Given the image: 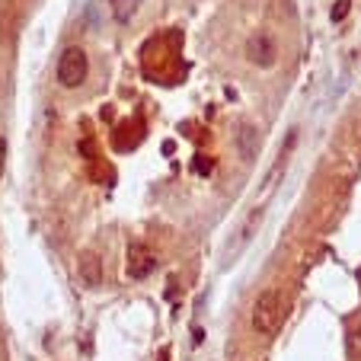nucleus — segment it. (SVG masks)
Segmentation results:
<instances>
[{
	"label": "nucleus",
	"instance_id": "0eeeda50",
	"mask_svg": "<svg viewBox=\"0 0 361 361\" xmlns=\"http://www.w3.org/2000/svg\"><path fill=\"white\" fill-rule=\"evenodd\" d=\"M135 10H138V0H112V16L119 23H128L135 16Z\"/></svg>",
	"mask_w": 361,
	"mask_h": 361
},
{
	"label": "nucleus",
	"instance_id": "7ed1b4c3",
	"mask_svg": "<svg viewBox=\"0 0 361 361\" xmlns=\"http://www.w3.org/2000/svg\"><path fill=\"white\" fill-rule=\"evenodd\" d=\"M246 58H250V65L256 67H272L278 58V45L275 38L269 36V32H256V36H250V42H246Z\"/></svg>",
	"mask_w": 361,
	"mask_h": 361
},
{
	"label": "nucleus",
	"instance_id": "423d86ee",
	"mask_svg": "<svg viewBox=\"0 0 361 361\" xmlns=\"http://www.w3.org/2000/svg\"><path fill=\"white\" fill-rule=\"evenodd\" d=\"M237 148H240L243 160H253L256 150H259V131L253 128V125H243V128L237 131Z\"/></svg>",
	"mask_w": 361,
	"mask_h": 361
},
{
	"label": "nucleus",
	"instance_id": "1a4fd4ad",
	"mask_svg": "<svg viewBox=\"0 0 361 361\" xmlns=\"http://www.w3.org/2000/svg\"><path fill=\"white\" fill-rule=\"evenodd\" d=\"M3 157H7V141L0 138V167H3Z\"/></svg>",
	"mask_w": 361,
	"mask_h": 361
},
{
	"label": "nucleus",
	"instance_id": "f257e3e1",
	"mask_svg": "<svg viewBox=\"0 0 361 361\" xmlns=\"http://www.w3.org/2000/svg\"><path fill=\"white\" fill-rule=\"evenodd\" d=\"M285 314H288L285 297L278 294L275 288H266L253 304V329L262 336H275L285 323Z\"/></svg>",
	"mask_w": 361,
	"mask_h": 361
},
{
	"label": "nucleus",
	"instance_id": "f03ea898",
	"mask_svg": "<svg viewBox=\"0 0 361 361\" xmlns=\"http://www.w3.org/2000/svg\"><path fill=\"white\" fill-rule=\"evenodd\" d=\"M86 74H90V58H86L84 48L77 45L65 48L61 58H58V84L74 90V86H80L86 80Z\"/></svg>",
	"mask_w": 361,
	"mask_h": 361
},
{
	"label": "nucleus",
	"instance_id": "39448f33",
	"mask_svg": "<svg viewBox=\"0 0 361 361\" xmlns=\"http://www.w3.org/2000/svg\"><path fill=\"white\" fill-rule=\"evenodd\" d=\"M77 272H80V278H84V285H90V288L102 285V259L93 250L80 253V259H77Z\"/></svg>",
	"mask_w": 361,
	"mask_h": 361
},
{
	"label": "nucleus",
	"instance_id": "9d476101",
	"mask_svg": "<svg viewBox=\"0 0 361 361\" xmlns=\"http://www.w3.org/2000/svg\"><path fill=\"white\" fill-rule=\"evenodd\" d=\"M358 157H361V144H358Z\"/></svg>",
	"mask_w": 361,
	"mask_h": 361
},
{
	"label": "nucleus",
	"instance_id": "20e7f679",
	"mask_svg": "<svg viewBox=\"0 0 361 361\" xmlns=\"http://www.w3.org/2000/svg\"><path fill=\"white\" fill-rule=\"evenodd\" d=\"M154 266H157V259H154V253L144 246V243H128V259H125V272H128V278H148L150 272H154Z\"/></svg>",
	"mask_w": 361,
	"mask_h": 361
},
{
	"label": "nucleus",
	"instance_id": "6e6552de",
	"mask_svg": "<svg viewBox=\"0 0 361 361\" xmlns=\"http://www.w3.org/2000/svg\"><path fill=\"white\" fill-rule=\"evenodd\" d=\"M345 13H349V0H339V7L333 10V19H342Z\"/></svg>",
	"mask_w": 361,
	"mask_h": 361
}]
</instances>
